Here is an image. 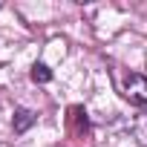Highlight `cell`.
I'll return each instance as SVG.
<instances>
[{"instance_id":"1","label":"cell","mask_w":147,"mask_h":147,"mask_svg":"<svg viewBox=\"0 0 147 147\" xmlns=\"http://www.w3.org/2000/svg\"><path fill=\"white\" fill-rule=\"evenodd\" d=\"M124 98L141 110H147V78L138 72H130L124 78Z\"/></svg>"},{"instance_id":"2","label":"cell","mask_w":147,"mask_h":147,"mask_svg":"<svg viewBox=\"0 0 147 147\" xmlns=\"http://www.w3.org/2000/svg\"><path fill=\"white\" fill-rule=\"evenodd\" d=\"M32 121H35V113H32V110H18V113H15V133L29 130Z\"/></svg>"},{"instance_id":"3","label":"cell","mask_w":147,"mask_h":147,"mask_svg":"<svg viewBox=\"0 0 147 147\" xmlns=\"http://www.w3.org/2000/svg\"><path fill=\"white\" fill-rule=\"evenodd\" d=\"M32 81H35V84L52 81V69H49L46 63H35V66H32Z\"/></svg>"},{"instance_id":"4","label":"cell","mask_w":147,"mask_h":147,"mask_svg":"<svg viewBox=\"0 0 147 147\" xmlns=\"http://www.w3.org/2000/svg\"><path fill=\"white\" fill-rule=\"evenodd\" d=\"M0 147H12V144H0Z\"/></svg>"}]
</instances>
